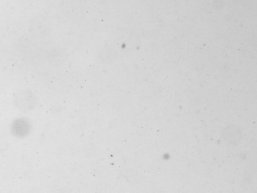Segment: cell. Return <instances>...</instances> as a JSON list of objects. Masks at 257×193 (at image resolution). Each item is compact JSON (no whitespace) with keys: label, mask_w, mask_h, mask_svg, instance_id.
<instances>
[{"label":"cell","mask_w":257,"mask_h":193,"mask_svg":"<svg viewBox=\"0 0 257 193\" xmlns=\"http://www.w3.org/2000/svg\"><path fill=\"white\" fill-rule=\"evenodd\" d=\"M32 128L31 124L28 119L22 118L14 120L11 126L12 134L16 137L23 138L27 136Z\"/></svg>","instance_id":"6da1fadb"},{"label":"cell","mask_w":257,"mask_h":193,"mask_svg":"<svg viewBox=\"0 0 257 193\" xmlns=\"http://www.w3.org/2000/svg\"><path fill=\"white\" fill-rule=\"evenodd\" d=\"M222 136L224 142L230 145H236L242 138V131L236 126L229 124L222 130Z\"/></svg>","instance_id":"7a4b0ae2"},{"label":"cell","mask_w":257,"mask_h":193,"mask_svg":"<svg viewBox=\"0 0 257 193\" xmlns=\"http://www.w3.org/2000/svg\"><path fill=\"white\" fill-rule=\"evenodd\" d=\"M16 104L18 110L23 112H28L34 108V98L32 94L23 92L16 96Z\"/></svg>","instance_id":"3957f363"}]
</instances>
